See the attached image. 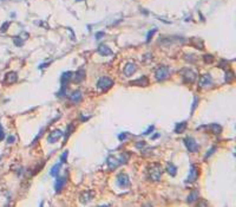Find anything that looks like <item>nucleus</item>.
Segmentation results:
<instances>
[{
	"label": "nucleus",
	"instance_id": "33",
	"mask_svg": "<svg viewBox=\"0 0 236 207\" xmlns=\"http://www.w3.org/2000/svg\"><path fill=\"white\" fill-rule=\"evenodd\" d=\"M144 146H145V143L143 141H139L138 143H136V147L137 148H142V147H144Z\"/></svg>",
	"mask_w": 236,
	"mask_h": 207
},
{
	"label": "nucleus",
	"instance_id": "30",
	"mask_svg": "<svg viewBox=\"0 0 236 207\" xmlns=\"http://www.w3.org/2000/svg\"><path fill=\"white\" fill-rule=\"evenodd\" d=\"M14 141H16V137L13 135H10L7 137V142H8V143H14Z\"/></svg>",
	"mask_w": 236,
	"mask_h": 207
},
{
	"label": "nucleus",
	"instance_id": "2",
	"mask_svg": "<svg viewBox=\"0 0 236 207\" xmlns=\"http://www.w3.org/2000/svg\"><path fill=\"white\" fill-rule=\"evenodd\" d=\"M170 75V69L166 65H161L155 70V77L157 81H164Z\"/></svg>",
	"mask_w": 236,
	"mask_h": 207
},
{
	"label": "nucleus",
	"instance_id": "22",
	"mask_svg": "<svg viewBox=\"0 0 236 207\" xmlns=\"http://www.w3.org/2000/svg\"><path fill=\"white\" fill-rule=\"evenodd\" d=\"M91 200V193L90 192H84L82 195H80V201L82 202H88V201Z\"/></svg>",
	"mask_w": 236,
	"mask_h": 207
},
{
	"label": "nucleus",
	"instance_id": "36",
	"mask_svg": "<svg viewBox=\"0 0 236 207\" xmlns=\"http://www.w3.org/2000/svg\"><path fill=\"white\" fill-rule=\"evenodd\" d=\"M196 103H197V97H195V98H194V106H193V111H194L195 106H196Z\"/></svg>",
	"mask_w": 236,
	"mask_h": 207
},
{
	"label": "nucleus",
	"instance_id": "3",
	"mask_svg": "<svg viewBox=\"0 0 236 207\" xmlns=\"http://www.w3.org/2000/svg\"><path fill=\"white\" fill-rule=\"evenodd\" d=\"M113 85V81H112L111 78H109V77H100L99 79H98V82H97V87L99 90L102 91H106L107 89H110Z\"/></svg>",
	"mask_w": 236,
	"mask_h": 207
},
{
	"label": "nucleus",
	"instance_id": "32",
	"mask_svg": "<svg viewBox=\"0 0 236 207\" xmlns=\"http://www.w3.org/2000/svg\"><path fill=\"white\" fill-rule=\"evenodd\" d=\"M214 152H215V148H211L210 150H209V153H207L206 154V156H204V159H207V158H209L211 154H214Z\"/></svg>",
	"mask_w": 236,
	"mask_h": 207
},
{
	"label": "nucleus",
	"instance_id": "12",
	"mask_svg": "<svg viewBox=\"0 0 236 207\" xmlns=\"http://www.w3.org/2000/svg\"><path fill=\"white\" fill-rule=\"evenodd\" d=\"M69 98H70L71 102H72V103H75V104L79 103V102L83 100L82 91H79V90H76V91H73V92L70 95V97H69Z\"/></svg>",
	"mask_w": 236,
	"mask_h": 207
},
{
	"label": "nucleus",
	"instance_id": "5",
	"mask_svg": "<svg viewBox=\"0 0 236 207\" xmlns=\"http://www.w3.org/2000/svg\"><path fill=\"white\" fill-rule=\"evenodd\" d=\"M198 85L201 88H209L212 85V77L209 73H206L203 76H201L200 81H198Z\"/></svg>",
	"mask_w": 236,
	"mask_h": 207
},
{
	"label": "nucleus",
	"instance_id": "20",
	"mask_svg": "<svg viewBox=\"0 0 236 207\" xmlns=\"http://www.w3.org/2000/svg\"><path fill=\"white\" fill-rule=\"evenodd\" d=\"M185 128H187V122H181V123H178L176 125L175 131H176L177 134H179V133H183L185 130Z\"/></svg>",
	"mask_w": 236,
	"mask_h": 207
},
{
	"label": "nucleus",
	"instance_id": "6",
	"mask_svg": "<svg viewBox=\"0 0 236 207\" xmlns=\"http://www.w3.org/2000/svg\"><path fill=\"white\" fill-rule=\"evenodd\" d=\"M198 177V169L195 165L190 166V171H189V175L187 179V182H195Z\"/></svg>",
	"mask_w": 236,
	"mask_h": 207
},
{
	"label": "nucleus",
	"instance_id": "37",
	"mask_svg": "<svg viewBox=\"0 0 236 207\" xmlns=\"http://www.w3.org/2000/svg\"><path fill=\"white\" fill-rule=\"evenodd\" d=\"M125 137H126V135H125V134H120V135H119V140H124Z\"/></svg>",
	"mask_w": 236,
	"mask_h": 207
},
{
	"label": "nucleus",
	"instance_id": "35",
	"mask_svg": "<svg viewBox=\"0 0 236 207\" xmlns=\"http://www.w3.org/2000/svg\"><path fill=\"white\" fill-rule=\"evenodd\" d=\"M152 130H153V127H149V129H148L147 131L144 133V134H145V135H148V134H150V131H152Z\"/></svg>",
	"mask_w": 236,
	"mask_h": 207
},
{
	"label": "nucleus",
	"instance_id": "9",
	"mask_svg": "<svg viewBox=\"0 0 236 207\" xmlns=\"http://www.w3.org/2000/svg\"><path fill=\"white\" fill-rule=\"evenodd\" d=\"M18 79V76H17V72H14V71H10V72H7L5 75V78H4V84H13V83H16Z\"/></svg>",
	"mask_w": 236,
	"mask_h": 207
},
{
	"label": "nucleus",
	"instance_id": "16",
	"mask_svg": "<svg viewBox=\"0 0 236 207\" xmlns=\"http://www.w3.org/2000/svg\"><path fill=\"white\" fill-rule=\"evenodd\" d=\"M148 84H149V81H148V78L145 76H143L141 78L134 81V82H131V85H138V87H147Z\"/></svg>",
	"mask_w": 236,
	"mask_h": 207
},
{
	"label": "nucleus",
	"instance_id": "24",
	"mask_svg": "<svg viewBox=\"0 0 236 207\" xmlns=\"http://www.w3.org/2000/svg\"><path fill=\"white\" fill-rule=\"evenodd\" d=\"M235 77H234V72L233 71H228V73L225 75V82H231L233 79H234Z\"/></svg>",
	"mask_w": 236,
	"mask_h": 207
},
{
	"label": "nucleus",
	"instance_id": "25",
	"mask_svg": "<svg viewBox=\"0 0 236 207\" xmlns=\"http://www.w3.org/2000/svg\"><path fill=\"white\" fill-rule=\"evenodd\" d=\"M67 155H69V152H67V150L61 154V156H60V162H61V163H64L65 161H66V159H67Z\"/></svg>",
	"mask_w": 236,
	"mask_h": 207
},
{
	"label": "nucleus",
	"instance_id": "10",
	"mask_svg": "<svg viewBox=\"0 0 236 207\" xmlns=\"http://www.w3.org/2000/svg\"><path fill=\"white\" fill-rule=\"evenodd\" d=\"M61 136H63V133L59 129H56V130H53L52 133H50V135L47 137V141H48V143H54V142H57V140H59Z\"/></svg>",
	"mask_w": 236,
	"mask_h": 207
},
{
	"label": "nucleus",
	"instance_id": "11",
	"mask_svg": "<svg viewBox=\"0 0 236 207\" xmlns=\"http://www.w3.org/2000/svg\"><path fill=\"white\" fill-rule=\"evenodd\" d=\"M136 64L135 63H128V64L124 66V75L126 77H130V76H132L134 73L136 72Z\"/></svg>",
	"mask_w": 236,
	"mask_h": 207
},
{
	"label": "nucleus",
	"instance_id": "14",
	"mask_svg": "<svg viewBox=\"0 0 236 207\" xmlns=\"http://www.w3.org/2000/svg\"><path fill=\"white\" fill-rule=\"evenodd\" d=\"M65 183H66V179H65V177H58V179L56 180V183H54L56 192H60L61 189L64 188Z\"/></svg>",
	"mask_w": 236,
	"mask_h": 207
},
{
	"label": "nucleus",
	"instance_id": "19",
	"mask_svg": "<svg viewBox=\"0 0 236 207\" xmlns=\"http://www.w3.org/2000/svg\"><path fill=\"white\" fill-rule=\"evenodd\" d=\"M197 199H198V193H197L196 191H193V192H191V193H190V194L188 195V199H187V201L191 204V202H194V201H196Z\"/></svg>",
	"mask_w": 236,
	"mask_h": 207
},
{
	"label": "nucleus",
	"instance_id": "38",
	"mask_svg": "<svg viewBox=\"0 0 236 207\" xmlns=\"http://www.w3.org/2000/svg\"><path fill=\"white\" fill-rule=\"evenodd\" d=\"M76 1H82V0H76Z\"/></svg>",
	"mask_w": 236,
	"mask_h": 207
},
{
	"label": "nucleus",
	"instance_id": "13",
	"mask_svg": "<svg viewBox=\"0 0 236 207\" xmlns=\"http://www.w3.org/2000/svg\"><path fill=\"white\" fill-rule=\"evenodd\" d=\"M119 165H120L119 160L116 159L115 156H109V158H107V166H109V169H116Z\"/></svg>",
	"mask_w": 236,
	"mask_h": 207
},
{
	"label": "nucleus",
	"instance_id": "31",
	"mask_svg": "<svg viewBox=\"0 0 236 207\" xmlns=\"http://www.w3.org/2000/svg\"><path fill=\"white\" fill-rule=\"evenodd\" d=\"M4 137H5V133H4L2 127L0 125V141H1V140H4Z\"/></svg>",
	"mask_w": 236,
	"mask_h": 207
},
{
	"label": "nucleus",
	"instance_id": "27",
	"mask_svg": "<svg viewBox=\"0 0 236 207\" xmlns=\"http://www.w3.org/2000/svg\"><path fill=\"white\" fill-rule=\"evenodd\" d=\"M212 60H214V57H212L211 54H206L204 56V62L206 63H211Z\"/></svg>",
	"mask_w": 236,
	"mask_h": 207
},
{
	"label": "nucleus",
	"instance_id": "8",
	"mask_svg": "<svg viewBox=\"0 0 236 207\" xmlns=\"http://www.w3.org/2000/svg\"><path fill=\"white\" fill-rule=\"evenodd\" d=\"M117 183L119 187H128L130 185V179L129 176L126 175V174H124V173H120L119 175L117 176Z\"/></svg>",
	"mask_w": 236,
	"mask_h": 207
},
{
	"label": "nucleus",
	"instance_id": "34",
	"mask_svg": "<svg viewBox=\"0 0 236 207\" xmlns=\"http://www.w3.org/2000/svg\"><path fill=\"white\" fill-rule=\"evenodd\" d=\"M103 35H104V32H98V33H96V38H97V39H100Z\"/></svg>",
	"mask_w": 236,
	"mask_h": 207
},
{
	"label": "nucleus",
	"instance_id": "28",
	"mask_svg": "<svg viewBox=\"0 0 236 207\" xmlns=\"http://www.w3.org/2000/svg\"><path fill=\"white\" fill-rule=\"evenodd\" d=\"M8 26H10V21H6V23L2 24V26L0 27V31H1V32H5Z\"/></svg>",
	"mask_w": 236,
	"mask_h": 207
},
{
	"label": "nucleus",
	"instance_id": "1",
	"mask_svg": "<svg viewBox=\"0 0 236 207\" xmlns=\"http://www.w3.org/2000/svg\"><path fill=\"white\" fill-rule=\"evenodd\" d=\"M148 173H149V176L151 177V180L159 181V179L162 176V166L159 163H151L148 167Z\"/></svg>",
	"mask_w": 236,
	"mask_h": 207
},
{
	"label": "nucleus",
	"instance_id": "23",
	"mask_svg": "<svg viewBox=\"0 0 236 207\" xmlns=\"http://www.w3.org/2000/svg\"><path fill=\"white\" fill-rule=\"evenodd\" d=\"M59 168H60V163H58V165H54L52 168H51L50 174H51L52 176H57V174L59 173Z\"/></svg>",
	"mask_w": 236,
	"mask_h": 207
},
{
	"label": "nucleus",
	"instance_id": "15",
	"mask_svg": "<svg viewBox=\"0 0 236 207\" xmlns=\"http://www.w3.org/2000/svg\"><path fill=\"white\" fill-rule=\"evenodd\" d=\"M84 78H85V71L79 70L75 73V76H72V81L75 83H80L82 81H84Z\"/></svg>",
	"mask_w": 236,
	"mask_h": 207
},
{
	"label": "nucleus",
	"instance_id": "7",
	"mask_svg": "<svg viewBox=\"0 0 236 207\" xmlns=\"http://www.w3.org/2000/svg\"><path fill=\"white\" fill-rule=\"evenodd\" d=\"M183 78H184V81L187 83H194L195 81H196V78H197V75H196V72H194L193 70H190V69H188V70H185L184 71V73H183Z\"/></svg>",
	"mask_w": 236,
	"mask_h": 207
},
{
	"label": "nucleus",
	"instance_id": "21",
	"mask_svg": "<svg viewBox=\"0 0 236 207\" xmlns=\"http://www.w3.org/2000/svg\"><path fill=\"white\" fill-rule=\"evenodd\" d=\"M210 129H211V131L214 134H220V133L222 131V127L217 123H214L210 125Z\"/></svg>",
	"mask_w": 236,
	"mask_h": 207
},
{
	"label": "nucleus",
	"instance_id": "4",
	"mask_svg": "<svg viewBox=\"0 0 236 207\" xmlns=\"http://www.w3.org/2000/svg\"><path fill=\"white\" fill-rule=\"evenodd\" d=\"M184 144H185V147L188 149L189 152H191V153H196L198 149H200V146H198V143L196 142L194 137H191V136H188V137H185L184 140Z\"/></svg>",
	"mask_w": 236,
	"mask_h": 207
},
{
	"label": "nucleus",
	"instance_id": "29",
	"mask_svg": "<svg viewBox=\"0 0 236 207\" xmlns=\"http://www.w3.org/2000/svg\"><path fill=\"white\" fill-rule=\"evenodd\" d=\"M156 32V29H153L152 31H150L149 33H148V38H147V41H150V39H151V37L153 35V33Z\"/></svg>",
	"mask_w": 236,
	"mask_h": 207
},
{
	"label": "nucleus",
	"instance_id": "26",
	"mask_svg": "<svg viewBox=\"0 0 236 207\" xmlns=\"http://www.w3.org/2000/svg\"><path fill=\"white\" fill-rule=\"evenodd\" d=\"M72 130H73V125H72V124H69V125H67V130H66V133H65V137H69Z\"/></svg>",
	"mask_w": 236,
	"mask_h": 207
},
{
	"label": "nucleus",
	"instance_id": "17",
	"mask_svg": "<svg viewBox=\"0 0 236 207\" xmlns=\"http://www.w3.org/2000/svg\"><path fill=\"white\" fill-rule=\"evenodd\" d=\"M98 52L102 54V56H109V54H112L111 49L106 45H99L98 47Z\"/></svg>",
	"mask_w": 236,
	"mask_h": 207
},
{
	"label": "nucleus",
	"instance_id": "18",
	"mask_svg": "<svg viewBox=\"0 0 236 207\" xmlns=\"http://www.w3.org/2000/svg\"><path fill=\"white\" fill-rule=\"evenodd\" d=\"M166 171H168V173L170 174L171 176H175L176 175V173H177V167L174 163H168V167H166Z\"/></svg>",
	"mask_w": 236,
	"mask_h": 207
}]
</instances>
